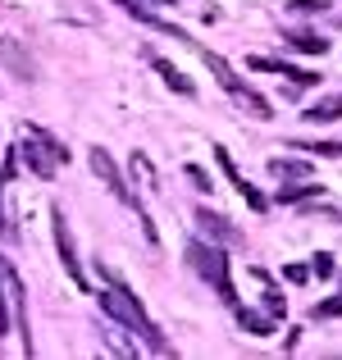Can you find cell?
<instances>
[{
	"label": "cell",
	"mask_w": 342,
	"mask_h": 360,
	"mask_svg": "<svg viewBox=\"0 0 342 360\" xmlns=\"http://www.w3.org/2000/svg\"><path fill=\"white\" fill-rule=\"evenodd\" d=\"M101 274H106V288H101V310H106L114 324H123V328H128V333L137 338V342L146 347V352H156V356H174V342H169V338L160 333L156 324H151V315L141 310V301L132 297V292L123 288L119 278H114L106 264H101Z\"/></svg>",
	"instance_id": "obj_1"
},
{
	"label": "cell",
	"mask_w": 342,
	"mask_h": 360,
	"mask_svg": "<svg viewBox=\"0 0 342 360\" xmlns=\"http://www.w3.org/2000/svg\"><path fill=\"white\" fill-rule=\"evenodd\" d=\"M18 160H23L27 169H32V178H55V169L69 160V150L60 146V141L51 137V132H42L37 123H23V141H18Z\"/></svg>",
	"instance_id": "obj_2"
},
{
	"label": "cell",
	"mask_w": 342,
	"mask_h": 360,
	"mask_svg": "<svg viewBox=\"0 0 342 360\" xmlns=\"http://www.w3.org/2000/svg\"><path fill=\"white\" fill-rule=\"evenodd\" d=\"M187 264H192L196 274H201L205 283H210L215 292H220V301L228 310L237 306V292H233V278H228V255H224V246H215V242H192L187 246Z\"/></svg>",
	"instance_id": "obj_3"
},
{
	"label": "cell",
	"mask_w": 342,
	"mask_h": 360,
	"mask_svg": "<svg viewBox=\"0 0 342 360\" xmlns=\"http://www.w3.org/2000/svg\"><path fill=\"white\" fill-rule=\"evenodd\" d=\"M201 60L215 69L220 87H224V91H228V96H233L242 110H246V115H251V119H270V101H265L260 91L251 87V82H242V78H237V73H233V64H228L224 55H215V51H201Z\"/></svg>",
	"instance_id": "obj_4"
},
{
	"label": "cell",
	"mask_w": 342,
	"mask_h": 360,
	"mask_svg": "<svg viewBox=\"0 0 342 360\" xmlns=\"http://www.w3.org/2000/svg\"><path fill=\"white\" fill-rule=\"evenodd\" d=\"M51 229H55V246H60V264L69 269L73 288H87V274H82V264H78V251H73V238H69V224H64L60 205L51 210Z\"/></svg>",
	"instance_id": "obj_5"
},
{
	"label": "cell",
	"mask_w": 342,
	"mask_h": 360,
	"mask_svg": "<svg viewBox=\"0 0 342 360\" xmlns=\"http://www.w3.org/2000/svg\"><path fill=\"white\" fill-rule=\"evenodd\" d=\"M91 169H96V178H106V187H110V192L114 196H119V201H128V205H137V196H132V187L128 183H123V174H119V165H114V160H110V150H91Z\"/></svg>",
	"instance_id": "obj_6"
},
{
	"label": "cell",
	"mask_w": 342,
	"mask_h": 360,
	"mask_svg": "<svg viewBox=\"0 0 342 360\" xmlns=\"http://www.w3.org/2000/svg\"><path fill=\"white\" fill-rule=\"evenodd\" d=\"M196 229H201V238L215 242V246H237V242H242V233H237L224 214H215V210H201V214H196Z\"/></svg>",
	"instance_id": "obj_7"
},
{
	"label": "cell",
	"mask_w": 342,
	"mask_h": 360,
	"mask_svg": "<svg viewBox=\"0 0 342 360\" xmlns=\"http://www.w3.org/2000/svg\"><path fill=\"white\" fill-rule=\"evenodd\" d=\"M215 165H220V169H224V178H228V183H233V187H237V192H242V196H246V205H251V210H265V205H270V201H265V196H260V192H255V187H251V183H246V178H242V174H237V165H233V155H228V150H224V146H215Z\"/></svg>",
	"instance_id": "obj_8"
},
{
	"label": "cell",
	"mask_w": 342,
	"mask_h": 360,
	"mask_svg": "<svg viewBox=\"0 0 342 360\" xmlns=\"http://www.w3.org/2000/svg\"><path fill=\"white\" fill-rule=\"evenodd\" d=\"M0 60L9 64V73L23 82H32V60H27L23 51H18V41H9V37H0Z\"/></svg>",
	"instance_id": "obj_9"
},
{
	"label": "cell",
	"mask_w": 342,
	"mask_h": 360,
	"mask_svg": "<svg viewBox=\"0 0 342 360\" xmlns=\"http://www.w3.org/2000/svg\"><path fill=\"white\" fill-rule=\"evenodd\" d=\"M233 310H237V324H242L251 338H270V333H274V319H270V315H255V310H246L242 301H237Z\"/></svg>",
	"instance_id": "obj_10"
},
{
	"label": "cell",
	"mask_w": 342,
	"mask_h": 360,
	"mask_svg": "<svg viewBox=\"0 0 342 360\" xmlns=\"http://www.w3.org/2000/svg\"><path fill=\"white\" fill-rule=\"evenodd\" d=\"M306 119H310V123H338V119H342V91H334V96H324V101H315V105L306 110Z\"/></svg>",
	"instance_id": "obj_11"
},
{
	"label": "cell",
	"mask_w": 342,
	"mask_h": 360,
	"mask_svg": "<svg viewBox=\"0 0 342 360\" xmlns=\"http://www.w3.org/2000/svg\"><path fill=\"white\" fill-rule=\"evenodd\" d=\"M14 174H18V150H5V165H0V196H5V187H9ZM0 238H14V229H9V219H5V205H0Z\"/></svg>",
	"instance_id": "obj_12"
},
{
	"label": "cell",
	"mask_w": 342,
	"mask_h": 360,
	"mask_svg": "<svg viewBox=\"0 0 342 360\" xmlns=\"http://www.w3.org/2000/svg\"><path fill=\"white\" fill-rule=\"evenodd\" d=\"M151 69H156V73H160V78H165L174 91L192 96V78H183V73H178V64H169V60H160V55H151Z\"/></svg>",
	"instance_id": "obj_13"
},
{
	"label": "cell",
	"mask_w": 342,
	"mask_h": 360,
	"mask_svg": "<svg viewBox=\"0 0 342 360\" xmlns=\"http://www.w3.org/2000/svg\"><path fill=\"white\" fill-rule=\"evenodd\" d=\"M288 46H292V51H301V55H324L329 51V41L319 32H292Z\"/></svg>",
	"instance_id": "obj_14"
},
{
	"label": "cell",
	"mask_w": 342,
	"mask_h": 360,
	"mask_svg": "<svg viewBox=\"0 0 342 360\" xmlns=\"http://www.w3.org/2000/svg\"><path fill=\"white\" fill-rule=\"evenodd\" d=\"M315 196H324V187H315V183H301V187H279V201H283V205L315 201Z\"/></svg>",
	"instance_id": "obj_15"
},
{
	"label": "cell",
	"mask_w": 342,
	"mask_h": 360,
	"mask_svg": "<svg viewBox=\"0 0 342 360\" xmlns=\"http://www.w3.org/2000/svg\"><path fill=\"white\" fill-rule=\"evenodd\" d=\"M270 174H279V178H310V160H270Z\"/></svg>",
	"instance_id": "obj_16"
},
{
	"label": "cell",
	"mask_w": 342,
	"mask_h": 360,
	"mask_svg": "<svg viewBox=\"0 0 342 360\" xmlns=\"http://www.w3.org/2000/svg\"><path fill=\"white\" fill-rule=\"evenodd\" d=\"M106 342H110V352H114V356H128V360H132V356H141V347H132L128 338H123V328H106Z\"/></svg>",
	"instance_id": "obj_17"
},
{
	"label": "cell",
	"mask_w": 342,
	"mask_h": 360,
	"mask_svg": "<svg viewBox=\"0 0 342 360\" xmlns=\"http://www.w3.org/2000/svg\"><path fill=\"white\" fill-rule=\"evenodd\" d=\"M292 150H310V155H329V160H342V141H301V146H292Z\"/></svg>",
	"instance_id": "obj_18"
},
{
	"label": "cell",
	"mask_w": 342,
	"mask_h": 360,
	"mask_svg": "<svg viewBox=\"0 0 342 360\" xmlns=\"http://www.w3.org/2000/svg\"><path fill=\"white\" fill-rule=\"evenodd\" d=\"M310 274H315V278H334V274H338V260L329 251H319L315 260H310Z\"/></svg>",
	"instance_id": "obj_19"
},
{
	"label": "cell",
	"mask_w": 342,
	"mask_h": 360,
	"mask_svg": "<svg viewBox=\"0 0 342 360\" xmlns=\"http://www.w3.org/2000/svg\"><path fill=\"white\" fill-rule=\"evenodd\" d=\"M132 174H137V183H146V187H156V169H151V160H146V155H141V150H137V155H132Z\"/></svg>",
	"instance_id": "obj_20"
},
{
	"label": "cell",
	"mask_w": 342,
	"mask_h": 360,
	"mask_svg": "<svg viewBox=\"0 0 342 360\" xmlns=\"http://www.w3.org/2000/svg\"><path fill=\"white\" fill-rule=\"evenodd\" d=\"M315 319H342V297H334V301H319L315 310H310Z\"/></svg>",
	"instance_id": "obj_21"
},
{
	"label": "cell",
	"mask_w": 342,
	"mask_h": 360,
	"mask_svg": "<svg viewBox=\"0 0 342 360\" xmlns=\"http://www.w3.org/2000/svg\"><path fill=\"white\" fill-rule=\"evenodd\" d=\"M265 310H270V319H283V315H288V301L270 288V292H265Z\"/></svg>",
	"instance_id": "obj_22"
},
{
	"label": "cell",
	"mask_w": 342,
	"mask_h": 360,
	"mask_svg": "<svg viewBox=\"0 0 342 360\" xmlns=\"http://www.w3.org/2000/svg\"><path fill=\"white\" fill-rule=\"evenodd\" d=\"M187 178H192L201 192H210V187H215V183H210V174H205V169H196V165H187Z\"/></svg>",
	"instance_id": "obj_23"
},
{
	"label": "cell",
	"mask_w": 342,
	"mask_h": 360,
	"mask_svg": "<svg viewBox=\"0 0 342 360\" xmlns=\"http://www.w3.org/2000/svg\"><path fill=\"white\" fill-rule=\"evenodd\" d=\"M283 278H288V283H306L310 269H301V264H288V269H283Z\"/></svg>",
	"instance_id": "obj_24"
},
{
	"label": "cell",
	"mask_w": 342,
	"mask_h": 360,
	"mask_svg": "<svg viewBox=\"0 0 342 360\" xmlns=\"http://www.w3.org/2000/svg\"><path fill=\"white\" fill-rule=\"evenodd\" d=\"M292 9H297V14H319L324 5H319V0H292Z\"/></svg>",
	"instance_id": "obj_25"
},
{
	"label": "cell",
	"mask_w": 342,
	"mask_h": 360,
	"mask_svg": "<svg viewBox=\"0 0 342 360\" xmlns=\"http://www.w3.org/2000/svg\"><path fill=\"white\" fill-rule=\"evenodd\" d=\"M9 328V315H5V297H0V333Z\"/></svg>",
	"instance_id": "obj_26"
},
{
	"label": "cell",
	"mask_w": 342,
	"mask_h": 360,
	"mask_svg": "<svg viewBox=\"0 0 342 360\" xmlns=\"http://www.w3.org/2000/svg\"><path fill=\"white\" fill-rule=\"evenodd\" d=\"M0 297H5V288H0Z\"/></svg>",
	"instance_id": "obj_27"
},
{
	"label": "cell",
	"mask_w": 342,
	"mask_h": 360,
	"mask_svg": "<svg viewBox=\"0 0 342 360\" xmlns=\"http://www.w3.org/2000/svg\"><path fill=\"white\" fill-rule=\"evenodd\" d=\"M160 5H169V0H160Z\"/></svg>",
	"instance_id": "obj_28"
}]
</instances>
